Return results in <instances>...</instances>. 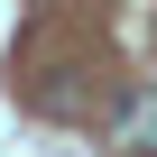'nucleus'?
Returning <instances> with one entry per match:
<instances>
[{"label": "nucleus", "mask_w": 157, "mask_h": 157, "mask_svg": "<svg viewBox=\"0 0 157 157\" xmlns=\"http://www.w3.org/2000/svg\"><path fill=\"white\" fill-rule=\"evenodd\" d=\"M120 139H139V148H157V93H139V102L120 111Z\"/></svg>", "instance_id": "1"}]
</instances>
